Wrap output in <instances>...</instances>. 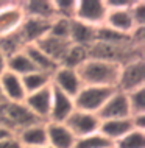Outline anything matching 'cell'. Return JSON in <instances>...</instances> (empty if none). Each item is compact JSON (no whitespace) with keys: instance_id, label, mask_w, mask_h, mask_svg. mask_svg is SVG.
I'll return each mask as SVG.
<instances>
[{"instance_id":"obj_6","label":"cell","mask_w":145,"mask_h":148,"mask_svg":"<svg viewBox=\"0 0 145 148\" xmlns=\"http://www.w3.org/2000/svg\"><path fill=\"white\" fill-rule=\"evenodd\" d=\"M64 125L69 128V131L75 136V139H80V137H84V136L98 133L100 119L97 114L75 109L69 115V119L64 122Z\"/></svg>"},{"instance_id":"obj_36","label":"cell","mask_w":145,"mask_h":148,"mask_svg":"<svg viewBox=\"0 0 145 148\" xmlns=\"http://www.w3.org/2000/svg\"><path fill=\"white\" fill-rule=\"evenodd\" d=\"M5 101H6V98H5V95H3L2 86H0V105H2V103H5Z\"/></svg>"},{"instance_id":"obj_24","label":"cell","mask_w":145,"mask_h":148,"mask_svg":"<svg viewBox=\"0 0 145 148\" xmlns=\"http://www.w3.org/2000/svg\"><path fill=\"white\" fill-rule=\"evenodd\" d=\"M87 59H89V49L80 47V45H70V49L67 50L66 56L63 58V61L59 66L78 70Z\"/></svg>"},{"instance_id":"obj_17","label":"cell","mask_w":145,"mask_h":148,"mask_svg":"<svg viewBox=\"0 0 145 148\" xmlns=\"http://www.w3.org/2000/svg\"><path fill=\"white\" fill-rule=\"evenodd\" d=\"M36 45H38L48 58L53 59V61L59 66L72 44L69 42V39H61V38H55V36H52V34H47V36H44Z\"/></svg>"},{"instance_id":"obj_25","label":"cell","mask_w":145,"mask_h":148,"mask_svg":"<svg viewBox=\"0 0 145 148\" xmlns=\"http://www.w3.org/2000/svg\"><path fill=\"white\" fill-rule=\"evenodd\" d=\"M6 70L13 72L17 77H23L27 73L34 72L36 69H34L33 64H31L30 58L27 56L25 51H21V53H17V55H14V56L6 59Z\"/></svg>"},{"instance_id":"obj_1","label":"cell","mask_w":145,"mask_h":148,"mask_svg":"<svg viewBox=\"0 0 145 148\" xmlns=\"http://www.w3.org/2000/svg\"><path fill=\"white\" fill-rule=\"evenodd\" d=\"M119 73H120L119 64L94 58H89L78 69V75L84 86H102L115 89Z\"/></svg>"},{"instance_id":"obj_23","label":"cell","mask_w":145,"mask_h":148,"mask_svg":"<svg viewBox=\"0 0 145 148\" xmlns=\"http://www.w3.org/2000/svg\"><path fill=\"white\" fill-rule=\"evenodd\" d=\"M25 47H27V44L23 42V39L19 34V31L6 34V36H0V51L3 53V56L6 59L23 51Z\"/></svg>"},{"instance_id":"obj_9","label":"cell","mask_w":145,"mask_h":148,"mask_svg":"<svg viewBox=\"0 0 145 148\" xmlns=\"http://www.w3.org/2000/svg\"><path fill=\"white\" fill-rule=\"evenodd\" d=\"M100 120H117V119H130L131 111L128 105L126 94L115 89V92L108 98V101L103 105V108L98 111Z\"/></svg>"},{"instance_id":"obj_11","label":"cell","mask_w":145,"mask_h":148,"mask_svg":"<svg viewBox=\"0 0 145 148\" xmlns=\"http://www.w3.org/2000/svg\"><path fill=\"white\" fill-rule=\"evenodd\" d=\"M74 111H75L74 98L52 87V105H50V114H48L47 122L64 123Z\"/></svg>"},{"instance_id":"obj_5","label":"cell","mask_w":145,"mask_h":148,"mask_svg":"<svg viewBox=\"0 0 145 148\" xmlns=\"http://www.w3.org/2000/svg\"><path fill=\"white\" fill-rule=\"evenodd\" d=\"M106 14L108 8L104 0H76L74 19L98 28L104 25Z\"/></svg>"},{"instance_id":"obj_20","label":"cell","mask_w":145,"mask_h":148,"mask_svg":"<svg viewBox=\"0 0 145 148\" xmlns=\"http://www.w3.org/2000/svg\"><path fill=\"white\" fill-rule=\"evenodd\" d=\"M21 3L25 17L41 19V21H53L55 19L53 0H27V2Z\"/></svg>"},{"instance_id":"obj_7","label":"cell","mask_w":145,"mask_h":148,"mask_svg":"<svg viewBox=\"0 0 145 148\" xmlns=\"http://www.w3.org/2000/svg\"><path fill=\"white\" fill-rule=\"evenodd\" d=\"M84 84L78 75V70H75V69L59 66L52 73V87L66 95H69L72 98L76 97V94L81 90Z\"/></svg>"},{"instance_id":"obj_4","label":"cell","mask_w":145,"mask_h":148,"mask_svg":"<svg viewBox=\"0 0 145 148\" xmlns=\"http://www.w3.org/2000/svg\"><path fill=\"white\" fill-rule=\"evenodd\" d=\"M145 87V61L144 58L130 61L123 66H120V73L117 79L115 89L130 94V92Z\"/></svg>"},{"instance_id":"obj_27","label":"cell","mask_w":145,"mask_h":148,"mask_svg":"<svg viewBox=\"0 0 145 148\" xmlns=\"http://www.w3.org/2000/svg\"><path fill=\"white\" fill-rule=\"evenodd\" d=\"M114 148H145V131H130L114 143Z\"/></svg>"},{"instance_id":"obj_33","label":"cell","mask_w":145,"mask_h":148,"mask_svg":"<svg viewBox=\"0 0 145 148\" xmlns=\"http://www.w3.org/2000/svg\"><path fill=\"white\" fill-rule=\"evenodd\" d=\"M0 148H23V147L21 145V142L16 136H11V137L0 142Z\"/></svg>"},{"instance_id":"obj_8","label":"cell","mask_w":145,"mask_h":148,"mask_svg":"<svg viewBox=\"0 0 145 148\" xmlns=\"http://www.w3.org/2000/svg\"><path fill=\"white\" fill-rule=\"evenodd\" d=\"M25 21V14L21 2L8 0V3L0 10V36H6L19 31Z\"/></svg>"},{"instance_id":"obj_2","label":"cell","mask_w":145,"mask_h":148,"mask_svg":"<svg viewBox=\"0 0 145 148\" xmlns=\"http://www.w3.org/2000/svg\"><path fill=\"white\" fill-rule=\"evenodd\" d=\"M36 122H41L34 117L23 103L5 101L0 105V126L6 128L14 136L22 131L23 128L33 125Z\"/></svg>"},{"instance_id":"obj_14","label":"cell","mask_w":145,"mask_h":148,"mask_svg":"<svg viewBox=\"0 0 145 148\" xmlns=\"http://www.w3.org/2000/svg\"><path fill=\"white\" fill-rule=\"evenodd\" d=\"M21 145L23 148H36V147H47V128L45 122H36L33 125L23 128L16 134Z\"/></svg>"},{"instance_id":"obj_31","label":"cell","mask_w":145,"mask_h":148,"mask_svg":"<svg viewBox=\"0 0 145 148\" xmlns=\"http://www.w3.org/2000/svg\"><path fill=\"white\" fill-rule=\"evenodd\" d=\"M130 13L136 27H145V2L144 0H134L130 8Z\"/></svg>"},{"instance_id":"obj_12","label":"cell","mask_w":145,"mask_h":148,"mask_svg":"<svg viewBox=\"0 0 145 148\" xmlns=\"http://www.w3.org/2000/svg\"><path fill=\"white\" fill-rule=\"evenodd\" d=\"M47 128V147L50 148H74L75 136L64 123L45 122Z\"/></svg>"},{"instance_id":"obj_29","label":"cell","mask_w":145,"mask_h":148,"mask_svg":"<svg viewBox=\"0 0 145 148\" xmlns=\"http://www.w3.org/2000/svg\"><path fill=\"white\" fill-rule=\"evenodd\" d=\"M75 6L76 0H53L55 17L72 21L75 17Z\"/></svg>"},{"instance_id":"obj_22","label":"cell","mask_w":145,"mask_h":148,"mask_svg":"<svg viewBox=\"0 0 145 148\" xmlns=\"http://www.w3.org/2000/svg\"><path fill=\"white\" fill-rule=\"evenodd\" d=\"M21 78H22V84H23V89H25L27 95L52 86V77L50 75L42 73V72H38V70L23 75Z\"/></svg>"},{"instance_id":"obj_16","label":"cell","mask_w":145,"mask_h":148,"mask_svg":"<svg viewBox=\"0 0 145 148\" xmlns=\"http://www.w3.org/2000/svg\"><path fill=\"white\" fill-rule=\"evenodd\" d=\"M133 122L130 119H117V120H100V128L98 133L104 136L109 142L114 145L119 139L126 136L130 131H133Z\"/></svg>"},{"instance_id":"obj_10","label":"cell","mask_w":145,"mask_h":148,"mask_svg":"<svg viewBox=\"0 0 145 148\" xmlns=\"http://www.w3.org/2000/svg\"><path fill=\"white\" fill-rule=\"evenodd\" d=\"M23 105L27 106V109L34 115L41 122H47L48 114H50V105H52V86L41 89L33 94H28Z\"/></svg>"},{"instance_id":"obj_37","label":"cell","mask_w":145,"mask_h":148,"mask_svg":"<svg viewBox=\"0 0 145 148\" xmlns=\"http://www.w3.org/2000/svg\"><path fill=\"white\" fill-rule=\"evenodd\" d=\"M6 3H8V0H0V10H2V8L5 6Z\"/></svg>"},{"instance_id":"obj_38","label":"cell","mask_w":145,"mask_h":148,"mask_svg":"<svg viewBox=\"0 0 145 148\" xmlns=\"http://www.w3.org/2000/svg\"><path fill=\"white\" fill-rule=\"evenodd\" d=\"M36 148H50V147H36Z\"/></svg>"},{"instance_id":"obj_35","label":"cell","mask_w":145,"mask_h":148,"mask_svg":"<svg viewBox=\"0 0 145 148\" xmlns=\"http://www.w3.org/2000/svg\"><path fill=\"white\" fill-rule=\"evenodd\" d=\"M6 72V58L3 56V53L0 51V77Z\"/></svg>"},{"instance_id":"obj_3","label":"cell","mask_w":145,"mask_h":148,"mask_svg":"<svg viewBox=\"0 0 145 148\" xmlns=\"http://www.w3.org/2000/svg\"><path fill=\"white\" fill-rule=\"evenodd\" d=\"M115 92L114 87H102V86H83L81 90L74 98L75 109L86 111V112L98 114V111L108 101V98Z\"/></svg>"},{"instance_id":"obj_34","label":"cell","mask_w":145,"mask_h":148,"mask_svg":"<svg viewBox=\"0 0 145 148\" xmlns=\"http://www.w3.org/2000/svg\"><path fill=\"white\" fill-rule=\"evenodd\" d=\"M11 136H14L13 133H11V131H8L6 128L0 126V142L5 140V139H8V137H11Z\"/></svg>"},{"instance_id":"obj_30","label":"cell","mask_w":145,"mask_h":148,"mask_svg":"<svg viewBox=\"0 0 145 148\" xmlns=\"http://www.w3.org/2000/svg\"><path fill=\"white\" fill-rule=\"evenodd\" d=\"M69 30H70V21L55 17L50 23L48 34L55 36V38H61V39H69Z\"/></svg>"},{"instance_id":"obj_18","label":"cell","mask_w":145,"mask_h":148,"mask_svg":"<svg viewBox=\"0 0 145 148\" xmlns=\"http://www.w3.org/2000/svg\"><path fill=\"white\" fill-rule=\"evenodd\" d=\"M95 39H97V28L95 27H91L87 23L75 21V19L70 21L69 42L72 45H80V47L89 49L92 44H95Z\"/></svg>"},{"instance_id":"obj_21","label":"cell","mask_w":145,"mask_h":148,"mask_svg":"<svg viewBox=\"0 0 145 148\" xmlns=\"http://www.w3.org/2000/svg\"><path fill=\"white\" fill-rule=\"evenodd\" d=\"M23 51L27 53V56L30 58L31 64L34 66V69L38 72H42V73H47L52 77V73L58 69V64H56L53 59H50L47 56L44 51L39 49L36 44H30V45H27L25 49H23Z\"/></svg>"},{"instance_id":"obj_13","label":"cell","mask_w":145,"mask_h":148,"mask_svg":"<svg viewBox=\"0 0 145 148\" xmlns=\"http://www.w3.org/2000/svg\"><path fill=\"white\" fill-rule=\"evenodd\" d=\"M52 21H41V19H31L25 17V21L19 28V34L22 36L23 42L27 45L30 44H38L44 36L48 34Z\"/></svg>"},{"instance_id":"obj_26","label":"cell","mask_w":145,"mask_h":148,"mask_svg":"<svg viewBox=\"0 0 145 148\" xmlns=\"http://www.w3.org/2000/svg\"><path fill=\"white\" fill-rule=\"evenodd\" d=\"M74 148H114V145L100 133H94L84 136V137L75 139Z\"/></svg>"},{"instance_id":"obj_32","label":"cell","mask_w":145,"mask_h":148,"mask_svg":"<svg viewBox=\"0 0 145 148\" xmlns=\"http://www.w3.org/2000/svg\"><path fill=\"white\" fill-rule=\"evenodd\" d=\"M131 122H133V128H134V130L145 131V114L131 115Z\"/></svg>"},{"instance_id":"obj_19","label":"cell","mask_w":145,"mask_h":148,"mask_svg":"<svg viewBox=\"0 0 145 148\" xmlns=\"http://www.w3.org/2000/svg\"><path fill=\"white\" fill-rule=\"evenodd\" d=\"M104 27L117 31L120 34L130 36L131 31L136 28L130 13V8H126V10H108Z\"/></svg>"},{"instance_id":"obj_28","label":"cell","mask_w":145,"mask_h":148,"mask_svg":"<svg viewBox=\"0 0 145 148\" xmlns=\"http://www.w3.org/2000/svg\"><path fill=\"white\" fill-rule=\"evenodd\" d=\"M126 98L131 115L145 114V87H140V89H136L130 94H126Z\"/></svg>"},{"instance_id":"obj_15","label":"cell","mask_w":145,"mask_h":148,"mask_svg":"<svg viewBox=\"0 0 145 148\" xmlns=\"http://www.w3.org/2000/svg\"><path fill=\"white\" fill-rule=\"evenodd\" d=\"M0 86H2V90H3V95H5L6 101L23 103V100L27 97V92L23 89L21 77H17L13 72L6 70L0 77Z\"/></svg>"}]
</instances>
